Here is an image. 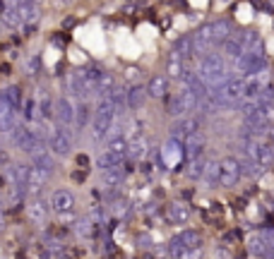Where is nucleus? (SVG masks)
<instances>
[{
    "label": "nucleus",
    "instance_id": "nucleus-2",
    "mask_svg": "<svg viewBox=\"0 0 274 259\" xmlns=\"http://www.w3.org/2000/svg\"><path fill=\"white\" fill-rule=\"evenodd\" d=\"M168 254L173 259H200L202 254V237L198 230H180L168 242Z\"/></svg>",
    "mask_w": 274,
    "mask_h": 259
},
{
    "label": "nucleus",
    "instance_id": "nucleus-14",
    "mask_svg": "<svg viewBox=\"0 0 274 259\" xmlns=\"http://www.w3.org/2000/svg\"><path fill=\"white\" fill-rule=\"evenodd\" d=\"M17 118H20V113L0 96V135H10L17 127Z\"/></svg>",
    "mask_w": 274,
    "mask_h": 259
},
{
    "label": "nucleus",
    "instance_id": "nucleus-17",
    "mask_svg": "<svg viewBox=\"0 0 274 259\" xmlns=\"http://www.w3.org/2000/svg\"><path fill=\"white\" fill-rule=\"evenodd\" d=\"M92 118H94V108H92V101H79L77 103V115H75V130L77 132H84L92 125Z\"/></svg>",
    "mask_w": 274,
    "mask_h": 259
},
{
    "label": "nucleus",
    "instance_id": "nucleus-3",
    "mask_svg": "<svg viewBox=\"0 0 274 259\" xmlns=\"http://www.w3.org/2000/svg\"><path fill=\"white\" fill-rule=\"evenodd\" d=\"M72 147H75V142H72V132L70 127H51V135H48V149L53 154L55 159H67L70 154H72Z\"/></svg>",
    "mask_w": 274,
    "mask_h": 259
},
{
    "label": "nucleus",
    "instance_id": "nucleus-22",
    "mask_svg": "<svg viewBox=\"0 0 274 259\" xmlns=\"http://www.w3.org/2000/svg\"><path fill=\"white\" fill-rule=\"evenodd\" d=\"M212 32H214V41H217V48H221V43L229 39L231 34H233V27H231L229 20H214L212 22Z\"/></svg>",
    "mask_w": 274,
    "mask_h": 259
},
{
    "label": "nucleus",
    "instance_id": "nucleus-16",
    "mask_svg": "<svg viewBox=\"0 0 274 259\" xmlns=\"http://www.w3.org/2000/svg\"><path fill=\"white\" fill-rule=\"evenodd\" d=\"M190 216H193V211H190V206L183 204V202H173V204H168V209H166V218H168L173 226H186L188 221H190Z\"/></svg>",
    "mask_w": 274,
    "mask_h": 259
},
{
    "label": "nucleus",
    "instance_id": "nucleus-1",
    "mask_svg": "<svg viewBox=\"0 0 274 259\" xmlns=\"http://www.w3.org/2000/svg\"><path fill=\"white\" fill-rule=\"evenodd\" d=\"M195 72H198L200 79H202L209 89H217V86L226 84L231 77H233V72H231V67H229V60L221 55V51H212V53L198 58Z\"/></svg>",
    "mask_w": 274,
    "mask_h": 259
},
{
    "label": "nucleus",
    "instance_id": "nucleus-30",
    "mask_svg": "<svg viewBox=\"0 0 274 259\" xmlns=\"http://www.w3.org/2000/svg\"><path fill=\"white\" fill-rule=\"evenodd\" d=\"M238 39H241V46L243 51L248 53V51H252V48H257L260 43H262V39H260V34L252 32V29H245V32L238 34Z\"/></svg>",
    "mask_w": 274,
    "mask_h": 259
},
{
    "label": "nucleus",
    "instance_id": "nucleus-6",
    "mask_svg": "<svg viewBox=\"0 0 274 259\" xmlns=\"http://www.w3.org/2000/svg\"><path fill=\"white\" fill-rule=\"evenodd\" d=\"M55 115L53 118L63 125V127H75V115H77V101L72 96H67V94H60V96L55 98Z\"/></svg>",
    "mask_w": 274,
    "mask_h": 259
},
{
    "label": "nucleus",
    "instance_id": "nucleus-18",
    "mask_svg": "<svg viewBox=\"0 0 274 259\" xmlns=\"http://www.w3.org/2000/svg\"><path fill=\"white\" fill-rule=\"evenodd\" d=\"M125 161H128V159H121V156H116V154H111V151L104 149L99 156L94 159V168L99 173H104V171H111V168H123Z\"/></svg>",
    "mask_w": 274,
    "mask_h": 259
},
{
    "label": "nucleus",
    "instance_id": "nucleus-11",
    "mask_svg": "<svg viewBox=\"0 0 274 259\" xmlns=\"http://www.w3.org/2000/svg\"><path fill=\"white\" fill-rule=\"evenodd\" d=\"M29 163H32L34 168H39V171H46V173L55 171V156L51 154L48 144L39 147L36 151H32V154H29Z\"/></svg>",
    "mask_w": 274,
    "mask_h": 259
},
{
    "label": "nucleus",
    "instance_id": "nucleus-26",
    "mask_svg": "<svg viewBox=\"0 0 274 259\" xmlns=\"http://www.w3.org/2000/svg\"><path fill=\"white\" fill-rule=\"evenodd\" d=\"M82 75H84V82H87L89 94L94 96V89H97V84H99V79H101V75H104V70H101L99 65H87V67L82 70Z\"/></svg>",
    "mask_w": 274,
    "mask_h": 259
},
{
    "label": "nucleus",
    "instance_id": "nucleus-29",
    "mask_svg": "<svg viewBox=\"0 0 274 259\" xmlns=\"http://www.w3.org/2000/svg\"><path fill=\"white\" fill-rule=\"evenodd\" d=\"M205 166H207V159H195V161H188V168H186V175L193 180V183H200L202 180V173H205Z\"/></svg>",
    "mask_w": 274,
    "mask_h": 259
},
{
    "label": "nucleus",
    "instance_id": "nucleus-12",
    "mask_svg": "<svg viewBox=\"0 0 274 259\" xmlns=\"http://www.w3.org/2000/svg\"><path fill=\"white\" fill-rule=\"evenodd\" d=\"M125 96H128V110L130 113H137V110H142L144 103H147V86L140 84V82H135V84L125 86Z\"/></svg>",
    "mask_w": 274,
    "mask_h": 259
},
{
    "label": "nucleus",
    "instance_id": "nucleus-4",
    "mask_svg": "<svg viewBox=\"0 0 274 259\" xmlns=\"http://www.w3.org/2000/svg\"><path fill=\"white\" fill-rule=\"evenodd\" d=\"M241 180H243V173H241L238 156H224L219 161V187L233 190V187H238Z\"/></svg>",
    "mask_w": 274,
    "mask_h": 259
},
{
    "label": "nucleus",
    "instance_id": "nucleus-34",
    "mask_svg": "<svg viewBox=\"0 0 274 259\" xmlns=\"http://www.w3.org/2000/svg\"><path fill=\"white\" fill-rule=\"evenodd\" d=\"M137 72H140V70H135V67H130V70H128V79H132V77H137Z\"/></svg>",
    "mask_w": 274,
    "mask_h": 259
},
{
    "label": "nucleus",
    "instance_id": "nucleus-13",
    "mask_svg": "<svg viewBox=\"0 0 274 259\" xmlns=\"http://www.w3.org/2000/svg\"><path fill=\"white\" fill-rule=\"evenodd\" d=\"M147 96L149 98H166L171 94V77L166 75H152L147 82Z\"/></svg>",
    "mask_w": 274,
    "mask_h": 259
},
{
    "label": "nucleus",
    "instance_id": "nucleus-32",
    "mask_svg": "<svg viewBox=\"0 0 274 259\" xmlns=\"http://www.w3.org/2000/svg\"><path fill=\"white\" fill-rule=\"evenodd\" d=\"M75 233L79 237H84V240L94 235V223H92V218H89V216H84V218H79V221H77V223H75Z\"/></svg>",
    "mask_w": 274,
    "mask_h": 259
},
{
    "label": "nucleus",
    "instance_id": "nucleus-36",
    "mask_svg": "<svg viewBox=\"0 0 274 259\" xmlns=\"http://www.w3.org/2000/svg\"><path fill=\"white\" fill-rule=\"evenodd\" d=\"M29 3H39V0H29Z\"/></svg>",
    "mask_w": 274,
    "mask_h": 259
},
{
    "label": "nucleus",
    "instance_id": "nucleus-21",
    "mask_svg": "<svg viewBox=\"0 0 274 259\" xmlns=\"http://www.w3.org/2000/svg\"><path fill=\"white\" fill-rule=\"evenodd\" d=\"M147 156V140L142 135H132L130 144H128V159L130 161H140Z\"/></svg>",
    "mask_w": 274,
    "mask_h": 259
},
{
    "label": "nucleus",
    "instance_id": "nucleus-35",
    "mask_svg": "<svg viewBox=\"0 0 274 259\" xmlns=\"http://www.w3.org/2000/svg\"><path fill=\"white\" fill-rule=\"evenodd\" d=\"M0 226H3V209H0Z\"/></svg>",
    "mask_w": 274,
    "mask_h": 259
},
{
    "label": "nucleus",
    "instance_id": "nucleus-5",
    "mask_svg": "<svg viewBox=\"0 0 274 259\" xmlns=\"http://www.w3.org/2000/svg\"><path fill=\"white\" fill-rule=\"evenodd\" d=\"M10 142H12V147H15V149H20L22 154H27V156H29L32 151H36L39 147H44L41 142L34 137L32 127H29L27 122H24V125H20V122H17V127L10 132Z\"/></svg>",
    "mask_w": 274,
    "mask_h": 259
},
{
    "label": "nucleus",
    "instance_id": "nucleus-9",
    "mask_svg": "<svg viewBox=\"0 0 274 259\" xmlns=\"http://www.w3.org/2000/svg\"><path fill=\"white\" fill-rule=\"evenodd\" d=\"M195 132H200V118L198 115H186V118L173 120L168 137H173V140H178V142H186L188 137L195 135Z\"/></svg>",
    "mask_w": 274,
    "mask_h": 259
},
{
    "label": "nucleus",
    "instance_id": "nucleus-24",
    "mask_svg": "<svg viewBox=\"0 0 274 259\" xmlns=\"http://www.w3.org/2000/svg\"><path fill=\"white\" fill-rule=\"evenodd\" d=\"M48 211H51V204H46L44 199H39V197L29 204V218L36 221V223H44L46 218H48Z\"/></svg>",
    "mask_w": 274,
    "mask_h": 259
},
{
    "label": "nucleus",
    "instance_id": "nucleus-7",
    "mask_svg": "<svg viewBox=\"0 0 274 259\" xmlns=\"http://www.w3.org/2000/svg\"><path fill=\"white\" fill-rule=\"evenodd\" d=\"M63 89H65L67 96H72L75 101H87V98L92 96L89 89H87V82H84L82 70H72V72H67L65 79H63Z\"/></svg>",
    "mask_w": 274,
    "mask_h": 259
},
{
    "label": "nucleus",
    "instance_id": "nucleus-23",
    "mask_svg": "<svg viewBox=\"0 0 274 259\" xmlns=\"http://www.w3.org/2000/svg\"><path fill=\"white\" fill-rule=\"evenodd\" d=\"M207 187H219V161L214 159H207V166H205V173H202V180Z\"/></svg>",
    "mask_w": 274,
    "mask_h": 259
},
{
    "label": "nucleus",
    "instance_id": "nucleus-33",
    "mask_svg": "<svg viewBox=\"0 0 274 259\" xmlns=\"http://www.w3.org/2000/svg\"><path fill=\"white\" fill-rule=\"evenodd\" d=\"M10 163V156H8V151H5V147L0 144V166H8Z\"/></svg>",
    "mask_w": 274,
    "mask_h": 259
},
{
    "label": "nucleus",
    "instance_id": "nucleus-20",
    "mask_svg": "<svg viewBox=\"0 0 274 259\" xmlns=\"http://www.w3.org/2000/svg\"><path fill=\"white\" fill-rule=\"evenodd\" d=\"M125 166H128V161H125ZM125 166H123V168H111V171L99 173V175H101V183L106 185V187H111V190H113V187H121L123 180H125V175H128Z\"/></svg>",
    "mask_w": 274,
    "mask_h": 259
},
{
    "label": "nucleus",
    "instance_id": "nucleus-28",
    "mask_svg": "<svg viewBox=\"0 0 274 259\" xmlns=\"http://www.w3.org/2000/svg\"><path fill=\"white\" fill-rule=\"evenodd\" d=\"M36 106H39V118L46 120V122H48V120H51V118L55 115V110H53L55 101L51 98V94H44V96L36 101Z\"/></svg>",
    "mask_w": 274,
    "mask_h": 259
},
{
    "label": "nucleus",
    "instance_id": "nucleus-27",
    "mask_svg": "<svg viewBox=\"0 0 274 259\" xmlns=\"http://www.w3.org/2000/svg\"><path fill=\"white\" fill-rule=\"evenodd\" d=\"M113 89H116V77L111 75V72H104L101 79H99V84H97V89H94V96H97V98L109 96Z\"/></svg>",
    "mask_w": 274,
    "mask_h": 259
},
{
    "label": "nucleus",
    "instance_id": "nucleus-19",
    "mask_svg": "<svg viewBox=\"0 0 274 259\" xmlns=\"http://www.w3.org/2000/svg\"><path fill=\"white\" fill-rule=\"evenodd\" d=\"M219 51H221V55H224V58H226L229 63L238 60V58H241V55L245 53V51H243V46H241V39H238V34H231L229 39L221 43Z\"/></svg>",
    "mask_w": 274,
    "mask_h": 259
},
{
    "label": "nucleus",
    "instance_id": "nucleus-8",
    "mask_svg": "<svg viewBox=\"0 0 274 259\" xmlns=\"http://www.w3.org/2000/svg\"><path fill=\"white\" fill-rule=\"evenodd\" d=\"M48 204H51V211H55L58 216H70L75 211V194L65 190V187H60V190H53L51 192V199H48Z\"/></svg>",
    "mask_w": 274,
    "mask_h": 259
},
{
    "label": "nucleus",
    "instance_id": "nucleus-31",
    "mask_svg": "<svg viewBox=\"0 0 274 259\" xmlns=\"http://www.w3.org/2000/svg\"><path fill=\"white\" fill-rule=\"evenodd\" d=\"M3 22L8 24V27H22V15H20V8L17 5H8L5 12H3Z\"/></svg>",
    "mask_w": 274,
    "mask_h": 259
},
{
    "label": "nucleus",
    "instance_id": "nucleus-10",
    "mask_svg": "<svg viewBox=\"0 0 274 259\" xmlns=\"http://www.w3.org/2000/svg\"><path fill=\"white\" fill-rule=\"evenodd\" d=\"M248 252H250L252 259H272V245L262 235V230L248 237Z\"/></svg>",
    "mask_w": 274,
    "mask_h": 259
},
{
    "label": "nucleus",
    "instance_id": "nucleus-25",
    "mask_svg": "<svg viewBox=\"0 0 274 259\" xmlns=\"http://www.w3.org/2000/svg\"><path fill=\"white\" fill-rule=\"evenodd\" d=\"M0 96L5 98V101H8V103H10V106L15 108L17 113L22 110V89H20V86H17V84L5 86V89L0 91Z\"/></svg>",
    "mask_w": 274,
    "mask_h": 259
},
{
    "label": "nucleus",
    "instance_id": "nucleus-15",
    "mask_svg": "<svg viewBox=\"0 0 274 259\" xmlns=\"http://www.w3.org/2000/svg\"><path fill=\"white\" fill-rule=\"evenodd\" d=\"M205 135H202V130L195 132V135H190L186 142H183V147H186V159L188 161H195V159H202L205 156Z\"/></svg>",
    "mask_w": 274,
    "mask_h": 259
}]
</instances>
